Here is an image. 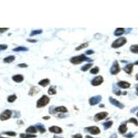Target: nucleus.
Returning a JSON list of instances; mask_svg holds the SVG:
<instances>
[{"mask_svg": "<svg viewBox=\"0 0 138 138\" xmlns=\"http://www.w3.org/2000/svg\"><path fill=\"white\" fill-rule=\"evenodd\" d=\"M15 60V57L13 56V55H11V56H8V57H5V58L4 59V61L5 62V63L9 64V63L13 62Z\"/></svg>", "mask_w": 138, "mask_h": 138, "instance_id": "nucleus-12", "label": "nucleus"}, {"mask_svg": "<svg viewBox=\"0 0 138 138\" xmlns=\"http://www.w3.org/2000/svg\"><path fill=\"white\" fill-rule=\"evenodd\" d=\"M127 131V127H126V126L125 125V124H122V125H121L120 128H119V132L122 133V134H123V133H125Z\"/></svg>", "mask_w": 138, "mask_h": 138, "instance_id": "nucleus-16", "label": "nucleus"}, {"mask_svg": "<svg viewBox=\"0 0 138 138\" xmlns=\"http://www.w3.org/2000/svg\"><path fill=\"white\" fill-rule=\"evenodd\" d=\"M13 80L15 82H17V83H20L21 81L24 80V77H23V75H14L13 77Z\"/></svg>", "mask_w": 138, "mask_h": 138, "instance_id": "nucleus-9", "label": "nucleus"}, {"mask_svg": "<svg viewBox=\"0 0 138 138\" xmlns=\"http://www.w3.org/2000/svg\"><path fill=\"white\" fill-rule=\"evenodd\" d=\"M131 52L134 53H138V45H133L131 47Z\"/></svg>", "mask_w": 138, "mask_h": 138, "instance_id": "nucleus-23", "label": "nucleus"}, {"mask_svg": "<svg viewBox=\"0 0 138 138\" xmlns=\"http://www.w3.org/2000/svg\"><path fill=\"white\" fill-rule=\"evenodd\" d=\"M48 94L49 95H54V94H55L57 91H56V89H55V86H50L48 89Z\"/></svg>", "mask_w": 138, "mask_h": 138, "instance_id": "nucleus-17", "label": "nucleus"}, {"mask_svg": "<svg viewBox=\"0 0 138 138\" xmlns=\"http://www.w3.org/2000/svg\"><path fill=\"white\" fill-rule=\"evenodd\" d=\"M130 122H133V123H135V124H136L137 126H138V121L136 120L135 119H134V118H131V120L129 121Z\"/></svg>", "mask_w": 138, "mask_h": 138, "instance_id": "nucleus-29", "label": "nucleus"}, {"mask_svg": "<svg viewBox=\"0 0 138 138\" xmlns=\"http://www.w3.org/2000/svg\"><path fill=\"white\" fill-rule=\"evenodd\" d=\"M88 46H89V43H84V44H81L79 46H78L77 48H76V50H80L83 49V48H86V47H88Z\"/></svg>", "mask_w": 138, "mask_h": 138, "instance_id": "nucleus-19", "label": "nucleus"}, {"mask_svg": "<svg viewBox=\"0 0 138 138\" xmlns=\"http://www.w3.org/2000/svg\"><path fill=\"white\" fill-rule=\"evenodd\" d=\"M16 99H17V96L15 95H10L8 97V102L10 103H13L16 100Z\"/></svg>", "mask_w": 138, "mask_h": 138, "instance_id": "nucleus-18", "label": "nucleus"}, {"mask_svg": "<svg viewBox=\"0 0 138 138\" xmlns=\"http://www.w3.org/2000/svg\"><path fill=\"white\" fill-rule=\"evenodd\" d=\"M133 64H128V65H127L126 67L124 68V71H125L126 73H128V74H131V72L133 71Z\"/></svg>", "mask_w": 138, "mask_h": 138, "instance_id": "nucleus-14", "label": "nucleus"}, {"mask_svg": "<svg viewBox=\"0 0 138 138\" xmlns=\"http://www.w3.org/2000/svg\"><path fill=\"white\" fill-rule=\"evenodd\" d=\"M28 41L30 42H36V40H31V39H28Z\"/></svg>", "mask_w": 138, "mask_h": 138, "instance_id": "nucleus-35", "label": "nucleus"}, {"mask_svg": "<svg viewBox=\"0 0 138 138\" xmlns=\"http://www.w3.org/2000/svg\"><path fill=\"white\" fill-rule=\"evenodd\" d=\"M50 99L46 95H43L40 99L37 101V108H42L44 106H46L49 103Z\"/></svg>", "mask_w": 138, "mask_h": 138, "instance_id": "nucleus-1", "label": "nucleus"}, {"mask_svg": "<svg viewBox=\"0 0 138 138\" xmlns=\"http://www.w3.org/2000/svg\"><path fill=\"white\" fill-rule=\"evenodd\" d=\"M135 64H138V62H136V63H135Z\"/></svg>", "mask_w": 138, "mask_h": 138, "instance_id": "nucleus-37", "label": "nucleus"}, {"mask_svg": "<svg viewBox=\"0 0 138 138\" xmlns=\"http://www.w3.org/2000/svg\"><path fill=\"white\" fill-rule=\"evenodd\" d=\"M86 53H87V54H92V53H93V51H92V50H88V51L86 52Z\"/></svg>", "mask_w": 138, "mask_h": 138, "instance_id": "nucleus-34", "label": "nucleus"}, {"mask_svg": "<svg viewBox=\"0 0 138 138\" xmlns=\"http://www.w3.org/2000/svg\"><path fill=\"white\" fill-rule=\"evenodd\" d=\"M55 110L57 112H61V113H66L68 111L65 106H59V107L56 108Z\"/></svg>", "mask_w": 138, "mask_h": 138, "instance_id": "nucleus-15", "label": "nucleus"}, {"mask_svg": "<svg viewBox=\"0 0 138 138\" xmlns=\"http://www.w3.org/2000/svg\"><path fill=\"white\" fill-rule=\"evenodd\" d=\"M120 72V67H119V65L118 63L117 62H115V64H113V67L111 68V73L112 74H117V73Z\"/></svg>", "mask_w": 138, "mask_h": 138, "instance_id": "nucleus-8", "label": "nucleus"}, {"mask_svg": "<svg viewBox=\"0 0 138 138\" xmlns=\"http://www.w3.org/2000/svg\"><path fill=\"white\" fill-rule=\"evenodd\" d=\"M87 129L89 130V132L92 135H97L99 134L100 133V130L98 127L97 126H91V127L87 128Z\"/></svg>", "mask_w": 138, "mask_h": 138, "instance_id": "nucleus-7", "label": "nucleus"}, {"mask_svg": "<svg viewBox=\"0 0 138 138\" xmlns=\"http://www.w3.org/2000/svg\"><path fill=\"white\" fill-rule=\"evenodd\" d=\"M12 115V112L10 110H6L2 113L0 114V120L5 121L9 120Z\"/></svg>", "mask_w": 138, "mask_h": 138, "instance_id": "nucleus-3", "label": "nucleus"}, {"mask_svg": "<svg viewBox=\"0 0 138 138\" xmlns=\"http://www.w3.org/2000/svg\"><path fill=\"white\" fill-rule=\"evenodd\" d=\"M92 66V64H86V65H84L83 67L81 68V71H88L89 69H90L91 68V67Z\"/></svg>", "mask_w": 138, "mask_h": 138, "instance_id": "nucleus-22", "label": "nucleus"}, {"mask_svg": "<svg viewBox=\"0 0 138 138\" xmlns=\"http://www.w3.org/2000/svg\"><path fill=\"white\" fill-rule=\"evenodd\" d=\"M0 138H2V137H0Z\"/></svg>", "mask_w": 138, "mask_h": 138, "instance_id": "nucleus-38", "label": "nucleus"}, {"mask_svg": "<svg viewBox=\"0 0 138 138\" xmlns=\"http://www.w3.org/2000/svg\"><path fill=\"white\" fill-rule=\"evenodd\" d=\"M50 83V81L48 79H42L39 82V84L40 86H42L43 87H45L46 86L48 85Z\"/></svg>", "mask_w": 138, "mask_h": 138, "instance_id": "nucleus-13", "label": "nucleus"}, {"mask_svg": "<svg viewBox=\"0 0 138 138\" xmlns=\"http://www.w3.org/2000/svg\"><path fill=\"white\" fill-rule=\"evenodd\" d=\"M73 138H82V136L80 134L76 135L73 136Z\"/></svg>", "mask_w": 138, "mask_h": 138, "instance_id": "nucleus-33", "label": "nucleus"}, {"mask_svg": "<svg viewBox=\"0 0 138 138\" xmlns=\"http://www.w3.org/2000/svg\"><path fill=\"white\" fill-rule=\"evenodd\" d=\"M4 134L7 135H9V136H15L16 135V133L15 132H11V131H9V132H4Z\"/></svg>", "mask_w": 138, "mask_h": 138, "instance_id": "nucleus-27", "label": "nucleus"}, {"mask_svg": "<svg viewBox=\"0 0 138 138\" xmlns=\"http://www.w3.org/2000/svg\"><path fill=\"white\" fill-rule=\"evenodd\" d=\"M40 32H42V31H35H35H33V32H32V33H31V35L32 36V35H33L34 34L35 35V34H37V33H40Z\"/></svg>", "mask_w": 138, "mask_h": 138, "instance_id": "nucleus-32", "label": "nucleus"}, {"mask_svg": "<svg viewBox=\"0 0 138 138\" xmlns=\"http://www.w3.org/2000/svg\"><path fill=\"white\" fill-rule=\"evenodd\" d=\"M108 115V113L106 112H102V113H99L96 115L95 116V120L96 121H99L104 120L105 117H106V116Z\"/></svg>", "mask_w": 138, "mask_h": 138, "instance_id": "nucleus-5", "label": "nucleus"}, {"mask_svg": "<svg viewBox=\"0 0 138 138\" xmlns=\"http://www.w3.org/2000/svg\"><path fill=\"white\" fill-rule=\"evenodd\" d=\"M103 77L102 76H98L95 79H93L92 81V84L93 86H99L103 82Z\"/></svg>", "mask_w": 138, "mask_h": 138, "instance_id": "nucleus-6", "label": "nucleus"}, {"mask_svg": "<svg viewBox=\"0 0 138 138\" xmlns=\"http://www.w3.org/2000/svg\"><path fill=\"white\" fill-rule=\"evenodd\" d=\"M117 85L119 86L120 87L122 88V89H127V88H129L130 87V84L128 83L126 81H120Z\"/></svg>", "mask_w": 138, "mask_h": 138, "instance_id": "nucleus-11", "label": "nucleus"}, {"mask_svg": "<svg viewBox=\"0 0 138 138\" xmlns=\"http://www.w3.org/2000/svg\"><path fill=\"white\" fill-rule=\"evenodd\" d=\"M86 57L84 55H79V56H77V57H73L71 60V63L74 64H78L81 63L82 61L85 60Z\"/></svg>", "mask_w": 138, "mask_h": 138, "instance_id": "nucleus-4", "label": "nucleus"}, {"mask_svg": "<svg viewBox=\"0 0 138 138\" xmlns=\"http://www.w3.org/2000/svg\"><path fill=\"white\" fill-rule=\"evenodd\" d=\"M126 43V39L124 37H120L119 39H117V40H115L113 44H112V47L117 48H120L121 46H122Z\"/></svg>", "mask_w": 138, "mask_h": 138, "instance_id": "nucleus-2", "label": "nucleus"}, {"mask_svg": "<svg viewBox=\"0 0 138 138\" xmlns=\"http://www.w3.org/2000/svg\"><path fill=\"white\" fill-rule=\"evenodd\" d=\"M8 46L5 44H0V51L1 50H4L7 49Z\"/></svg>", "mask_w": 138, "mask_h": 138, "instance_id": "nucleus-28", "label": "nucleus"}, {"mask_svg": "<svg viewBox=\"0 0 138 138\" xmlns=\"http://www.w3.org/2000/svg\"><path fill=\"white\" fill-rule=\"evenodd\" d=\"M21 138H35V135H31L28 134H21L20 135Z\"/></svg>", "mask_w": 138, "mask_h": 138, "instance_id": "nucleus-25", "label": "nucleus"}, {"mask_svg": "<svg viewBox=\"0 0 138 138\" xmlns=\"http://www.w3.org/2000/svg\"><path fill=\"white\" fill-rule=\"evenodd\" d=\"M18 66L19 67H21V68H26L28 66L26 65V64H20L18 65Z\"/></svg>", "mask_w": 138, "mask_h": 138, "instance_id": "nucleus-31", "label": "nucleus"}, {"mask_svg": "<svg viewBox=\"0 0 138 138\" xmlns=\"http://www.w3.org/2000/svg\"><path fill=\"white\" fill-rule=\"evenodd\" d=\"M49 131L55 133H61L62 132V129L58 126H52L49 128Z\"/></svg>", "mask_w": 138, "mask_h": 138, "instance_id": "nucleus-10", "label": "nucleus"}, {"mask_svg": "<svg viewBox=\"0 0 138 138\" xmlns=\"http://www.w3.org/2000/svg\"><path fill=\"white\" fill-rule=\"evenodd\" d=\"M124 32V29L120 28V29H117V30H116V31H115V35L119 36V35H122Z\"/></svg>", "mask_w": 138, "mask_h": 138, "instance_id": "nucleus-20", "label": "nucleus"}, {"mask_svg": "<svg viewBox=\"0 0 138 138\" xmlns=\"http://www.w3.org/2000/svg\"><path fill=\"white\" fill-rule=\"evenodd\" d=\"M98 72H99V68H98V67L94 68H92V69L91 70V73H92V74H97Z\"/></svg>", "mask_w": 138, "mask_h": 138, "instance_id": "nucleus-26", "label": "nucleus"}, {"mask_svg": "<svg viewBox=\"0 0 138 138\" xmlns=\"http://www.w3.org/2000/svg\"><path fill=\"white\" fill-rule=\"evenodd\" d=\"M27 48H26L25 47H21V46H19V47H17V48H15L13 49L14 51H17V52H19V51H26L27 50Z\"/></svg>", "mask_w": 138, "mask_h": 138, "instance_id": "nucleus-24", "label": "nucleus"}, {"mask_svg": "<svg viewBox=\"0 0 138 138\" xmlns=\"http://www.w3.org/2000/svg\"><path fill=\"white\" fill-rule=\"evenodd\" d=\"M89 138V137H87V138Z\"/></svg>", "mask_w": 138, "mask_h": 138, "instance_id": "nucleus-39", "label": "nucleus"}, {"mask_svg": "<svg viewBox=\"0 0 138 138\" xmlns=\"http://www.w3.org/2000/svg\"><path fill=\"white\" fill-rule=\"evenodd\" d=\"M8 30H9L8 28H0V32H4Z\"/></svg>", "mask_w": 138, "mask_h": 138, "instance_id": "nucleus-30", "label": "nucleus"}, {"mask_svg": "<svg viewBox=\"0 0 138 138\" xmlns=\"http://www.w3.org/2000/svg\"><path fill=\"white\" fill-rule=\"evenodd\" d=\"M136 79H137L138 80V74L137 75V76H136Z\"/></svg>", "mask_w": 138, "mask_h": 138, "instance_id": "nucleus-36", "label": "nucleus"}, {"mask_svg": "<svg viewBox=\"0 0 138 138\" xmlns=\"http://www.w3.org/2000/svg\"><path fill=\"white\" fill-rule=\"evenodd\" d=\"M26 132L27 133H35L36 132H37V130H36L35 127H34V126H30V127L27 128Z\"/></svg>", "mask_w": 138, "mask_h": 138, "instance_id": "nucleus-21", "label": "nucleus"}]
</instances>
